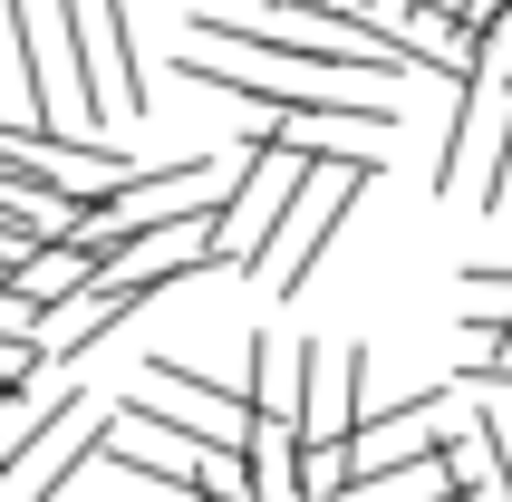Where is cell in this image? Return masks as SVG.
Wrapping results in <instances>:
<instances>
[{"instance_id": "ba28073f", "label": "cell", "mask_w": 512, "mask_h": 502, "mask_svg": "<svg viewBox=\"0 0 512 502\" xmlns=\"http://www.w3.org/2000/svg\"><path fill=\"white\" fill-rule=\"evenodd\" d=\"M464 329H474V338H503L512 329V251L464 271Z\"/></svg>"}, {"instance_id": "3957f363", "label": "cell", "mask_w": 512, "mask_h": 502, "mask_svg": "<svg viewBox=\"0 0 512 502\" xmlns=\"http://www.w3.org/2000/svg\"><path fill=\"white\" fill-rule=\"evenodd\" d=\"M300 184H310V155H290V145H242V184H232V203L213 213V271L252 280L261 251H271V232L290 223Z\"/></svg>"}, {"instance_id": "277c9868", "label": "cell", "mask_w": 512, "mask_h": 502, "mask_svg": "<svg viewBox=\"0 0 512 502\" xmlns=\"http://www.w3.org/2000/svg\"><path fill=\"white\" fill-rule=\"evenodd\" d=\"M503 174H512V78L484 68V78H464V97H455V136H445L435 194H464V184H474V203H493Z\"/></svg>"}, {"instance_id": "30bf717a", "label": "cell", "mask_w": 512, "mask_h": 502, "mask_svg": "<svg viewBox=\"0 0 512 502\" xmlns=\"http://www.w3.org/2000/svg\"><path fill=\"white\" fill-rule=\"evenodd\" d=\"M213 502H252V493H213Z\"/></svg>"}, {"instance_id": "7a4b0ae2", "label": "cell", "mask_w": 512, "mask_h": 502, "mask_svg": "<svg viewBox=\"0 0 512 502\" xmlns=\"http://www.w3.org/2000/svg\"><path fill=\"white\" fill-rule=\"evenodd\" d=\"M368 174H387L377 165V145H358V155H319L310 165V184H300V203H290V223L271 232V251H261V271L252 280H271V290H310V271L329 261V242H339V223H348V203L368 194Z\"/></svg>"}, {"instance_id": "52a82bcc", "label": "cell", "mask_w": 512, "mask_h": 502, "mask_svg": "<svg viewBox=\"0 0 512 502\" xmlns=\"http://www.w3.org/2000/svg\"><path fill=\"white\" fill-rule=\"evenodd\" d=\"M87 20H97V68H107L116 116H136L145 107V58H136V29H126V0H87Z\"/></svg>"}, {"instance_id": "9c48e42d", "label": "cell", "mask_w": 512, "mask_h": 502, "mask_svg": "<svg viewBox=\"0 0 512 502\" xmlns=\"http://www.w3.org/2000/svg\"><path fill=\"white\" fill-rule=\"evenodd\" d=\"M455 396H474V435L493 445V464H503V483H512V387H503V377H484V367H464Z\"/></svg>"}, {"instance_id": "8992f818", "label": "cell", "mask_w": 512, "mask_h": 502, "mask_svg": "<svg viewBox=\"0 0 512 502\" xmlns=\"http://www.w3.org/2000/svg\"><path fill=\"white\" fill-rule=\"evenodd\" d=\"M358 377H368V348L348 338V358L339 348H300V445H358V425H368V406H358Z\"/></svg>"}, {"instance_id": "5b68a950", "label": "cell", "mask_w": 512, "mask_h": 502, "mask_svg": "<svg viewBox=\"0 0 512 502\" xmlns=\"http://www.w3.org/2000/svg\"><path fill=\"white\" fill-rule=\"evenodd\" d=\"M107 425H116V396H87L78 387V396H68V416H58L49 435L10 464V474H0V502H58L68 483H78V464L107 454Z\"/></svg>"}, {"instance_id": "6da1fadb", "label": "cell", "mask_w": 512, "mask_h": 502, "mask_svg": "<svg viewBox=\"0 0 512 502\" xmlns=\"http://www.w3.org/2000/svg\"><path fill=\"white\" fill-rule=\"evenodd\" d=\"M184 39H194V49H232V58H252V68H319V78H368V87L406 78V58L377 49L358 20L281 10V0H194Z\"/></svg>"}]
</instances>
